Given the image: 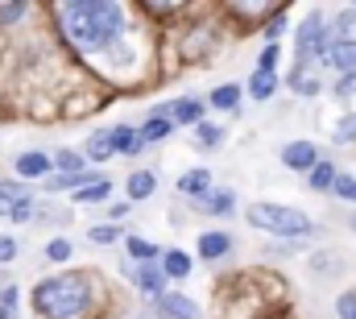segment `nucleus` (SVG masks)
Returning a JSON list of instances; mask_svg holds the SVG:
<instances>
[{
	"label": "nucleus",
	"instance_id": "nucleus-34",
	"mask_svg": "<svg viewBox=\"0 0 356 319\" xmlns=\"http://www.w3.org/2000/svg\"><path fill=\"white\" fill-rule=\"evenodd\" d=\"M13 257H17V240L0 237V265H4V261H13Z\"/></svg>",
	"mask_w": 356,
	"mask_h": 319
},
{
	"label": "nucleus",
	"instance_id": "nucleus-11",
	"mask_svg": "<svg viewBox=\"0 0 356 319\" xmlns=\"http://www.w3.org/2000/svg\"><path fill=\"white\" fill-rule=\"evenodd\" d=\"M178 191H182V195L211 191V174H207V170H191V174H182V178H178Z\"/></svg>",
	"mask_w": 356,
	"mask_h": 319
},
{
	"label": "nucleus",
	"instance_id": "nucleus-18",
	"mask_svg": "<svg viewBox=\"0 0 356 319\" xmlns=\"http://www.w3.org/2000/svg\"><path fill=\"white\" fill-rule=\"evenodd\" d=\"M170 133V120H162V116H154V120H145V129L137 133V141H162Z\"/></svg>",
	"mask_w": 356,
	"mask_h": 319
},
{
	"label": "nucleus",
	"instance_id": "nucleus-27",
	"mask_svg": "<svg viewBox=\"0 0 356 319\" xmlns=\"http://www.w3.org/2000/svg\"><path fill=\"white\" fill-rule=\"evenodd\" d=\"M336 141H340V146L356 141V116H344V120L336 125Z\"/></svg>",
	"mask_w": 356,
	"mask_h": 319
},
{
	"label": "nucleus",
	"instance_id": "nucleus-39",
	"mask_svg": "<svg viewBox=\"0 0 356 319\" xmlns=\"http://www.w3.org/2000/svg\"><path fill=\"white\" fill-rule=\"evenodd\" d=\"M0 282H4V278H0Z\"/></svg>",
	"mask_w": 356,
	"mask_h": 319
},
{
	"label": "nucleus",
	"instance_id": "nucleus-35",
	"mask_svg": "<svg viewBox=\"0 0 356 319\" xmlns=\"http://www.w3.org/2000/svg\"><path fill=\"white\" fill-rule=\"evenodd\" d=\"M294 87H298V91H302V95H315V91H319V83H315V79H307V75H302V71H298V75H294Z\"/></svg>",
	"mask_w": 356,
	"mask_h": 319
},
{
	"label": "nucleus",
	"instance_id": "nucleus-31",
	"mask_svg": "<svg viewBox=\"0 0 356 319\" xmlns=\"http://www.w3.org/2000/svg\"><path fill=\"white\" fill-rule=\"evenodd\" d=\"M273 67H277V46L269 42L266 54H261V67H257V75H273Z\"/></svg>",
	"mask_w": 356,
	"mask_h": 319
},
{
	"label": "nucleus",
	"instance_id": "nucleus-7",
	"mask_svg": "<svg viewBox=\"0 0 356 319\" xmlns=\"http://www.w3.org/2000/svg\"><path fill=\"white\" fill-rule=\"evenodd\" d=\"M282 162H286L290 170H311V166L319 162V154H315L311 141H290V146L282 150Z\"/></svg>",
	"mask_w": 356,
	"mask_h": 319
},
{
	"label": "nucleus",
	"instance_id": "nucleus-36",
	"mask_svg": "<svg viewBox=\"0 0 356 319\" xmlns=\"http://www.w3.org/2000/svg\"><path fill=\"white\" fill-rule=\"evenodd\" d=\"M282 25H286V17H282V8H277V17H273V21H269V38H277V33H282Z\"/></svg>",
	"mask_w": 356,
	"mask_h": 319
},
{
	"label": "nucleus",
	"instance_id": "nucleus-32",
	"mask_svg": "<svg viewBox=\"0 0 356 319\" xmlns=\"http://www.w3.org/2000/svg\"><path fill=\"white\" fill-rule=\"evenodd\" d=\"M46 257H50V261H67V257H71V244H67V240H50Z\"/></svg>",
	"mask_w": 356,
	"mask_h": 319
},
{
	"label": "nucleus",
	"instance_id": "nucleus-1",
	"mask_svg": "<svg viewBox=\"0 0 356 319\" xmlns=\"http://www.w3.org/2000/svg\"><path fill=\"white\" fill-rule=\"evenodd\" d=\"M54 17L63 25V38L79 54H91V50H104L120 33L124 8L112 0H63V4H54Z\"/></svg>",
	"mask_w": 356,
	"mask_h": 319
},
{
	"label": "nucleus",
	"instance_id": "nucleus-16",
	"mask_svg": "<svg viewBox=\"0 0 356 319\" xmlns=\"http://www.w3.org/2000/svg\"><path fill=\"white\" fill-rule=\"evenodd\" d=\"M199 253H203V257H220V253H228V237H224V233H207V237H199Z\"/></svg>",
	"mask_w": 356,
	"mask_h": 319
},
{
	"label": "nucleus",
	"instance_id": "nucleus-6",
	"mask_svg": "<svg viewBox=\"0 0 356 319\" xmlns=\"http://www.w3.org/2000/svg\"><path fill=\"white\" fill-rule=\"evenodd\" d=\"M323 38H327L323 17H311V21L298 29V54H302V59H307V54H323Z\"/></svg>",
	"mask_w": 356,
	"mask_h": 319
},
{
	"label": "nucleus",
	"instance_id": "nucleus-17",
	"mask_svg": "<svg viewBox=\"0 0 356 319\" xmlns=\"http://www.w3.org/2000/svg\"><path fill=\"white\" fill-rule=\"evenodd\" d=\"M162 274H170V278H186L191 274V257L186 253H166V265H162Z\"/></svg>",
	"mask_w": 356,
	"mask_h": 319
},
{
	"label": "nucleus",
	"instance_id": "nucleus-15",
	"mask_svg": "<svg viewBox=\"0 0 356 319\" xmlns=\"http://www.w3.org/2000/svg\"><path fill=\"white\" fill-rule=\"evenodd\" d=\"M162 270L158 265H145V270H137V282H141V290H149V295H162Z\"/></svg>",
	"mask_w": 356,
	"mask_h": 319
},
{
	"label": "nucleus",
	"instance_id": "nucleus-5",
	"mask_svg": "<svg viewBox=\"0 0 356 319\" xmlns=\"http://www.w3.org/2000/svg\"><path fill=\"white\" fill-rule=\"evenodd\" d=\"M33 195L29 191H21V187H0V216H13V220H25L29 212H33V203H29Z\"/></svg>",
	"mask_w": 356,
	"mask_h": 319
},
{
	"label": "nucleus",
	"instance_id": "nucleus-38",
	"mask_svg": "<svg viewBox=\"0 0 356 319\" xmlns=\"http://www.w3.org/2000/svg\"><path fill=\"white\" fill-rule=\"evenodd\" d=\"M353 233H356V216H353Z\"/></svg>",
	"mask_w": 356,
	"mask_h": 319
},
{
	"label": "nucleus",
	"instance_id": "nucleus-24",
	"mask_svg": "<svg viewBox=\"0 0 356 319\" xmlns=\"http://www.w3.org/2000/svg\"><path fill=\"white\" fill-rule=\"evenodd\" d=\"M17 316V286H4L0 290V319H13Z\"/></svg>",
	"mask_w": 356,
	"mask_h": 319
},
{
	"label": "nucleus",
	"instance_id": "nucleus-3",
	"mask_svg": "<svg viewBox=\"0 0 356 319\" xmlns=\"http://www.w3.org/2000/svg\"><path fill=\"white\" fill-rule=\"evenodd\" d=\"M249 224L269 233V237H307V233H315L311 216H302L298 208H282V203H253Z\"/></svg>",
	"mask_w": 356,
	"mask_h": 319
},
{
	"label": "nucleus",
	"instance_id": "nucleus-37",
	"mask_svg": "<svg viewBox=\"0 0 356 319\" xmlns=\"http://www.w3.org/2000/svg\"><path fill=\"white\" fill-rule=\"evenodd\" d=\"M336 91H340V95H353V91H356V75H344V79H340V87H336Z\"/></svg>",
	"mask_w": 356,
	"mask_h": 319
},
{
	"label": "nucleus",
	"instance_id": "nucleus-10",
	"mask_svg": "<svg viewBox=\"0 0 356 319\" xmlns=\"http://www.w3.org/2000/svg\"><path fill=\"white\" fill-rule=\"evenodd\" d=\"M46 170H50V158H46V154H38V150L17 158V174H25V178H42Z\"/></svg>",
	"mask_w": 356,
	"mask_h": 319
},
{
	"label": "nucleus",
	"instance_id": "nucleus-20",
	"mask_svg": "<svg viewBox=\"0 0 356 319\" xmlns=\"http://www.w3.org/2000/svg\"><path fill=\"white\" fill-rule=\"evenodd\" d=\"M50 166H58V170H67V174H79V170H83V154H75V150H63V154L50 162Z\"/></svg>",
	"mask_w": 356,
	"mask_h": 319
},
{
	"label": "nucleus",
	"instance_id": "nucleus-13",
	"mask_svg": "<svg viewBox=\"0 0 356 319\" xmlns=\"http://www.w3.org/2000/svg\"><path fill=\"white\" fill-rule=\"evenodd\" d=\"M112 195V182L108 178H95V182H88V187H79V203H99V199H108Z\"/></svg>",
	"mask_w": 356,
	"mask_h": 319
},
{
	"label": "nucleus",
	"instance_id": "nucleus-22",
	"mask_svg": "<svg viewBox=\"0 0 356 319\" xmlns=\"http://www.w3.org/2000/svg\"><path fill=\"white\" fill-rule=\"evenodd\" d=\"M175 120H178V125H195V120H199V104H195V100L175 104Z\"/></svg>",
	"mask_w": 356,
	"mask_h": 319
},
{
	"label": "nucleus",
	"instance_id": "nucleus-14",
	"mask_svg": "<svg viewBox=\"0 0 356 319\" xmlns=\"http://www.w3.org/2000/svg\"><path fill=\"white\" fill-rule=\"evenodd\" d=\"M211 199H199V208H207V212H216V216H228L232 212V191H207Z\"/></svg>",
	"mask_w": 356,
	"mask_h": 319
},
{
	"label": "nucleus",
	"instance_id": "nucleus-33",
	"mask_svg": "<svg viewBox=\"0 0 356 319\" xmlns=\"http://www.w3.org/2000/svg\"><path fill=\"white\" fill-rule=\"evenodd\" d=\"M336 311H340V319H356V295H340Z\"/></svg>",
	"mask_w": 356,
	"mask_h": 319
},
{
	"label": "nucleus",
	"instance_id": "nucleus-12",
	"mask_svg": "<svg viewBox=\"0 0 356 319\" xmlns=\"http://www.w3.org/2000/svg\"><path fill=\"white\" fill-rule=\"evenodd\" d=\"M154 187H158V178L149 170H137L129 178V199H145V195H154Z\"/></svg>",
	"mask_w": 356,
	"mask_h": 319
},
{
	"label": "nucleus",
	"instance_id": "nucleus-4",
	"mask_svg": "<svg viewBox=\"0 0 356 319\" xmlns=\"http://www.w3.org/2000/svg\"><path fill=\"white\" fill-rule=\"evenodd\" d=\"M129 150H137V133H133L129 125H116V129H108V133H95V137L88 141V154H91V158L129 154Z\"/></svg>",
	"mask_w": 356,
	"mask_h": 319
},
{
	"label": "nucleus",
	"instance_id": "nucleus-29",
	"mask_svg": "<svg viewBox=\"0 0 356 319\" xmlns=\"http://www.w3.org/2000/svg\"><path fill=\"white\" fill-rule=\"evenodd\" d=\"M232 13L236 17H266V13H273V4H232Z\"/></svg>",
	"mask_w": 356,
	"mask_h": 319
},
{
	"label": "nucleus",
	"instance_id": "nucleus-9",
	"mask_svg": "<svg viewBox=\"0 0 356 319\" xmlns=\"http://www.w3.org/2000/svg\"><path fill=\"white\" fill-rule=\"evenodd\" d=\"M332 67H340L344 75H356V42H336L332 50H323Z\"/></svg>",
	"mask_w": 356,
	"mask_h": 319
},
{
	"label": "nucleus",
	"instance_id": "nucleus-25",
	"mask_svg": "<svg viewBox=\"0 0 356 319\" xmlns=\"http://www.w3.org/2000/svg\"><path fill=\"white\" fill-rule=\"evenodd\" d=\"M332 187H336V195H340V199L356 203V178H353V174H340V178L332 182Z\"/></svg>",
	"mask_w": 356,
	"mask_h": 319
},
{
	"label": "nucleus",
	"instance_id": "nucleus-28",
	"mask_svg": "<svg viewBox=\"0 0 356 319\" xmlns=\"http://www.w3.org/2000/svg\"><path fill=\"white\" fill-rule=\"evenodd\" d=\"M224 141V129L216 125H199V146H220Z\"/></svg>",
	"mask_w": 356,
	"mask_h": 319
},
{
	"label": "nucleus",
	"instance_id": "nucleus-26",
	"mask_svg": "<svg viewBox=\"0 0 356 319\" xmlns=\"http://www.w3.org/2000/svg\"><path fill=\"white\" fill-rule=\"evenodd\" d=\"M249 91H253L257 100H269V95H273V75H253Z\"/></svg>",
	"mask_w": 356,
	"mask_h": 319
},
{
	"label": "nucleus",
	"instance_id": "nucleus-2",
	"mask_svg": "<svg viewBox=\"0 0 356 319\" xmlns=\"http://www.w3.org/2000/svg\"><path fill=\"white\" fill-rule=\"evenodd\" d=\"M33 307L46 319H83L91 311V282L83 274H54L33 290Z\"/></svg>",
	"mask_w": 356,
	"mask_h": 319
},
{
	"label": "nucleus",
	"instance_id": "nucleus-19",
	"mask_svg": "<svg viewBox=\"0 0 356 319\" xmlns=\"http://www.w3.org/2000/svg\"><path fill=\"white\" fill-rule=\"evenodd\" d=\"M236 100H241V87H232V83H224V87L211 91V104L216 108H236Z\"/></svg>",
	"mask_w": 356,
	"mask_h": 319
},
{
	"label": "nucleus",
	"instance_id": "nucleus-21",
	"mask_svg": "<svg viewBox=\"0 0 356 319\" xmlns=\"http://www.w3.org/2000/svg\"><path fill=\"white\" fill-rule=\"evenodd\" d=\"M307 174H311V187H332V182H336V174H332V166H327V162H315Z\"/></svg>",
	"mask_w": 356,
	"mask_h": 319
},
{
	"label": "nucleus",
	"instance_id": "nucleus-30",
	"mask_svg": "<svg viewBox=\"0 0 356 319\" xmlns=\"http://www.w3.org/2000/svg\"><path fill=\"white\" fill-rule=\"evenodd\" d=\"M116 237H120V228H112V224H99V228H91V240H95V244H112Z\"/></svg>",
	"mask_w": 356,
	"mask_h": 319
},
{
	"label": "nucleus",
	"instance_id": "nucleus-23",
	"mask_svg": "<svg viewBox=\"0 0 356 319\" xmlns=\"http://www.w3.org/2000/svg\"><path fill=\"white\" fill-rule=\"evenodd\" d=\"M129 253H133V257L154 261V257H158V244H149V240H141V237H129Z\"/></svg>",
	"mask_w": 356,
	"mask_h": 319
},
{
	"label": "nucleus",
	"instance_id": "nucleus-8",
	"mask_svg": "<svg viewBox=\"0 0 356 319\" xmlns=\"http://www.w3.org/2000/svg\"><path fill=\"white\" fill-rule=\"evenodd\" d=\"M158 307H162V316H170V319H199V303H191L182 295H158Z\"/></svg>",
	"mask_w": 356,
	"mask_h": 319
}]
</instances>
